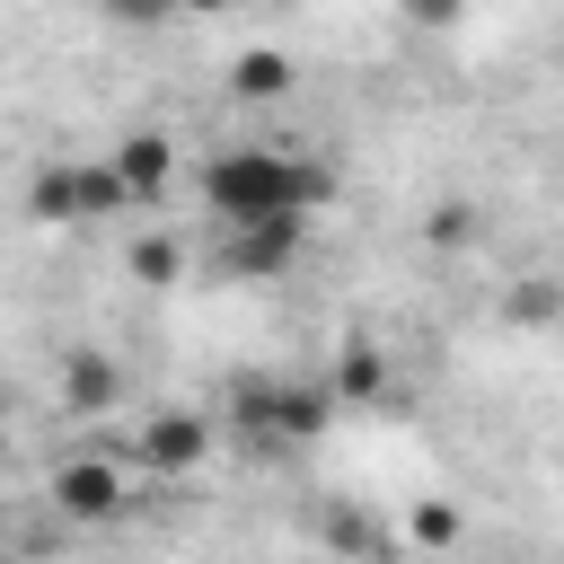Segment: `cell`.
Returning <instances> with one entry per match:
<instances>
[{
  "label": "cell",
  "mask_w": 564,
  "mask_h": 564,
  "mask_svg": "<svg viewBox=\"0 0 564 564\" xmlns=\"http://www.w3.org/2000/svg\"><path fill=\"white\" fill-rule=\"evenodd\" d=\"M194 194L212 212V229H247V220H317L335 203V167L308 159L300 141H229L194 167Z\"/></svg>",
  "instance_id": "6da1fadb"
},
{
  "label": "cell",
  "mask_w": 564,
  "mask_h": 564,
  "mask_svg": "<svg viewBox=\"0 0 564 564\" xmlns=\"http://www.w3.org/2000/svg\"><path fill=\"white\" fill-rule=\"evenodd\" d=\"M26 212L35 220H115V212H141V203L115 176V159H53V167H35Z\"/></svg>",
  "instance_id": "7a4b0ae2"
},
{
  "label": "cell",
  "mask_w": 564,
  "mask_h": 564,
  "mask_svg": "<svg viewBox=\"0 0 564 564\" xmlns=\"http://www.w3.org/2000/svg\"><path fill=\"white\" fill-rule=\"evenodd\" d=\"M300 238H308V220H247V229H220V273L273 282V273H291Z\"/></svg>",
  "instance_id": "3957f363"
},
{
  "label": "cell",
  "mask_w": 564,
  "mask_h": 564,
  "mask_svg": "<svg viewBox=\"0 0 564 564\" xmlns=\"http://www.w3.org/2000/svg\"><path fill=\"white\" fill-rule=\"evenodd\" d=\"M203 449H212V423L203 414H150L141 423V467L150 476H185Z\"/></svg>",
  "instance_id": "277c9868"
},
{
  "label": "cell",
  "mask_w": 564,
  "mask_h": 564,
  "mask_svg": "<svg viewBox=\"0 0 564 564\" xmlns=\"http://www.w3.org/2000/svg\"><path fill=\"white\" fill-rule=\"evenodd\" d=\"M106 159H115V176L132 185V203H141V212H150V203L167 194V167H176V150H167L159 132H132V141H115Z\"/></svg>",
  "instance_id": "5b68a950"
},
{
  "label": "cell",
  "mask_w": 564,
  "mask_h": 564,
  "mask_svg": "<svg viewBox=\"0 0 564 564\" xmlns=\"http://www.w3.org/2000/svg\"><path fill=\"white\" fill-rule=\"evenodd\" d=\"M229 88L256 97V106H264V97H291V62H282V53H238V79H229Z\"/></svg>",
  "instance_id": "8992f818"
},
{
  "label": "cell",
  "mask_w": 564,
  "mask_h": 564,
  "mask_svg": "<svg viewBox=\"0 0 564 564\" xmlns=\"http://www.w3.org/2000/svg\"><path fill=\"white\" fill-rule=\"evenodd\" d=\"M115 494H123L115 467H62V502L70 511H115Z\"/></svg>",
  "instance_id": "52a82bcc"
},
{
  "label": "cell",
  "mask_w": 564,
  "mask_h": 564,
  "mask_svg": "<svg viewBox=\"0 0 564 564\" xmlns=\"http://www.w3.org/2000/svg\"><path fill=\"white\" fill-rule=\"evenodd\" d=\"M379 388V352H344V370H335V397H370Z\"/></svg>",
  "instance_id": "ba28073f"
},
{
  "label": "cell",
  "mask_w": 564,
  "mask_h": 564,
  "mask_svg": "<svg viewBox=\"0 0 564 564\" xmlns=\"http://www.w3.org/2000/svg\"><path fill=\"white\" fill-rule=\"evenodd\" d=\"M106 388H115L106 361H79V370H70V397H79V405H106Z\"/></svg>",
  "instance_id": "9c48e42d"
},
{
  "label": "cell",
  "mask_w": 564,
  "mask_h": 564,
  "mask_svg": "<svg viewBox=\"0 0 564 564\" xmlns=\"http://www.w3.org/2000/svg\"><path fill=\"white\" fill-rule=\"evenodd\" d=\"M97 9H106V18H123V26H150V18H167L176 0H97Z\"/></svg>",
  "instance_id": "30bf717a"
},
{
  "label": "cell",
  "mask_w": 564,
  "mask_h": 564,
  "mask_svg": "<svg viewBox=\"0 0 564 564\" xmlns=\"http://www.w3.org/2000/svg\"><path fill=\"white\" fill-rule=\"evenodd\" d=\"M414 9H423V18H458L467 0H414Z\"/></svg>",
  "instance_id": "8fae6325"
},
{
  "label": "cell",
  "mask_w": 564,
  "mask_h": 564,
  "mask_svg": "<svg viewBox=\"0 0 564 564\" xmlns=\"http://www.w3.org/2000/svg\"><path fill=\"white\" fill-rule=\"evenodd\" d=\"M176 9H229V0H176Z\"/></svg>",
  "instance_id": "7c38bea8"
}]
</instances>
